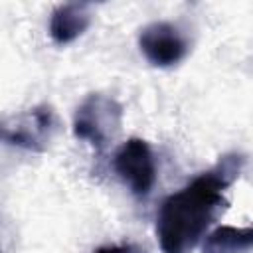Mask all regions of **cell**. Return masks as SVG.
Masks as SVG:
<instances>
[{
    "label": "cell",
    "instance_id": "cell-1",
    "mask_svg": "<svg viewBox=\"0 0 253 253\" xmlns=\"http://www.w3.org/2000/svg\"><path fill=\"white\" fill-rule=\"evenodd\" d=\"M245 156L229 152L213 168L170 194L156 215V237L162 253H192L227 206L225 192L239 178Z\"/></svg>",
    "mask_w": 253,
    "mask_h": 253
},
{
    "label": "cell",
    "instance_id": "cell-2",
    "mask_svg": "<svg viewBox=\"0 0 253 253\" xmlns=\"http://www.w3.org/2000/svg\"><path fill=\"white\" fill-rule=\"evenodd\" d=\"M123 105L103 93H89L73 113V134L95 150H105L121 132Z\"/></svg>",
    "mask_w": 253,
    "mask_h": 253
},
{
    "label": "cell",
    "instance_id": "cell-3",
    "mask_svg": "<svg viewBox=\"0 0 253 253\" xmlns=\"http://www.w3.org/2000/svg\"><path fill=\"white\" fill-rule=\"evenodd\" d=\"M59 121L51 105L42 103L0 121V142L28 152H45L57 134Z\"/></svg>",
    "mask_w": 253,
    "mask_h": 253
},
{
    "label": "cell",
    "instance_id": "cell-4",
    "mask_svg": "<svg viewBox=\"0 0 253 253\" xmlns=\"http://www.w3.org/2000/svg\"><path fill=\"white\" fill-rule=\"evenodd\" d=\"M115 172L136 198H146L156 184V158L142 138H128L119 146L113 158Z\"/></svg>",
    "mask_w": 253,
    "mask_h": 253
},
{
    "label": "cell",
    "instance_id": "cell-5",
    "mask_svg": "<svg viewBox=\"0 0 253 253\" xmlns=\"http://www.w3.org/2000/svg\"><path fill=\"white\" fill-rule=\"evenodd\" d=\"M138 47L146 61L154 67H174L190 53L186 34L172 22H152L138 34Z\"/></svg>",
    "mask_w": 253,
    "mask_h": 253
},
{
    "label": "cell",
    "instance_id": "cell-6",
    "mask_svg": "<svg viewBox=\"0 0 253 253\" xmlns=\"http://www.w3.org/2000/svg\"><path fill=\"white\" fill-rule=\"evenodd\" d=\"M93 22V6L87 2H65L53 8L49 18V38L57 45H67L81 38Z\"/></svg>",
    "mask_w": 253,
    "mask_h": 253
},
{
    "label": "cell",
    "instance_id": "cell-7",
    "mask_svg": "<svg viewBox=\"0 0 253 253\" xmlns=\"http://www.w3.org/2000/svg\"><path fill=\"white\" fill-rule=\"evenodd\" d=\"M253 243V229L251 227H231L221 225L208 233L204 241V253H243L249 251Z\"/></svg>",
    "mask_w": 253,
    "mask_h": 253
},
{
    "label": "cell",
    "instance_id": "cell-8",
    "mask_svg": "<svg viewBox=\"0 0 253 253\" xmlns=\"http://www.w3.org/2000/svg\"><path fill=\"white\" fill-rule=\"evenodd\" d=\"M14 233L12 229L0 221V253H14Z\"/></svg>",
    "mask_w": 253,
    "mask_h": 253
},
{
    "label": "cell",
    "instance_id": "cell-9",
    "mask_svg": "<svg viewBox=\"0 0 253 253\" xmlns=\"http://www.w3.org/2000/svg\"><path fill=\"white\" fill-rule=\"evenodd\" d=\"M93 253H146V251L142 247H138V245L123 243V245H105V247H99Z\"/></svg>",
    "mask_w": 253,
    "mask_h": 253
}]
</instances>
